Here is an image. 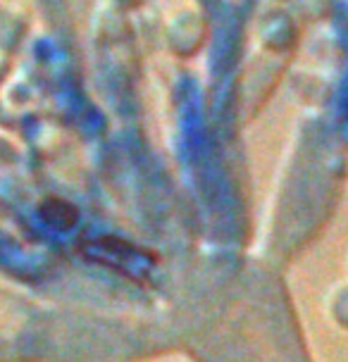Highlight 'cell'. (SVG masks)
<instances>
[{
  "label": "cell",
  "instance_id": "obj_1",
  "mask_svg": "<svg viewBox=\"0 0 348 362\" xmlns=\"http://www.w3.org/2000/svg\"><path fill=\"white\" fill-rule=\"evenodd\" d=\"M203 38H205V22L198 15H191V12H184L177 19H172V24L167 27V45L179 57L196 55Z\"/></svg>",
  "mask_w": 348,
  "mask_h": 362
},
{
  "label": "cell",
  "instance_id": "obj_2",
  "mask_svg": "<svg viewBox=\"0 0 348 362\" xmlns=\"http://www.w3.org/2000/svg\"><path fill=\"white\" fill-rule=\"evenodd\" d=\"M277 3H284V0H277Z\"/></svg>",
  "mask_w": 348,
  "mask_h": 362
}]
</instances>
